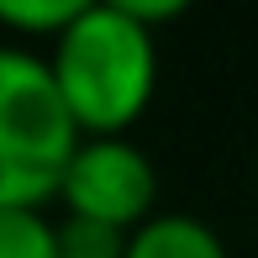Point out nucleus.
Returning <instances> with one entry per match:
<instances>
[{
  "label": "nucleus",
  "instance_id": "obj_1",
  "mask_svg": "<svg viewBox=\"0 0 258 258\" xmlns=\"http://www.w3.org/2000/svg\"><path fill=\"white\" fill-rule=\"evenodd\" d=\"M48 74L79 137H126L158 79L153 32L116 0H85L48 48Z\"/></svg>",
  "mask_w": 258,
  "mask_h": 258
},
{
  "label": "nucleus",
  "instance_id": "obj_2",
  "mask_svg": "<svg viewBox=\"0 0 258 258\" xmlns=\"http://www.w3.org/2000/svg\"><path fill=\"white\" fill-rule=\"evenodd\" d=\"M79 132L69 121L63 100L42 53L0 48V211H42L58 190Z\"/></svg>",
  "mask_w": 258,
  "mask_h": 258
},
{
  "label": "nucleus",
  "instance_id": "obj_3",
  "mask_svg": "<svg viewBox=\"0 0 258 258\" xmlns=\"http://www.w3.org/2000/svg\"><path fill=\"white\" fill-rule=\"evenodd\" d=\"M53 201H63V216L137 232L153 216V201H158L153 158L132 137H79L63 174H58Z\"/></svg>",
  "mask_w": 258,
  "mask_h": 258
},
{
  "label": "nucleus",
  "instance_id": "obj_4",
  "mask_svg": "<svg viewBox=\"0 0 258 258\" xmlns=\"http://www.w3.org/2000/svg\"><path fill=\"white\" fill-rule=\"evenodd\" d=\"M121 258H227V248L206 221L184 216V211H153L126 237Z\"/></svg>",
  "mask_w": 258,
  "mask_h": 258
},
{
  "label": "nucleus",
  "instance_id": "obj_5",
  "mask_svg": "<svg viewBox=\"0 0 258 258\" xmlns=\"http://www.w3.org/2000/svg\"><path fill=\"white\" fill-rule=\"evenodd\" d=\"M126 237L132 232L100 227V221H85V216H58L53 221V258H121Z\"/></svg>",
  "mask_w": 258,
  "mask_h": 258
},
{
  "label": "nucleus",
  "instance_id": "obj_6",
  "mask_svg": "<svg viewBox=\"0 0 258 258\" xmlns=\"http://www.w3.org/2000/svg\"><path fill=\"white\" fill-rule=\"evenodd\" d=\"M85 0H0V27L16 37H58L69 21L79 16Z\"/></svg>",
  "mask_w": 258,
  "mask_h": 258
},
{
  "label": "nucleus",
  "instance_id": "obj_7",
  "mask_svg": "<svg viewBox=\"0 0 258 258\" xmlns=\"http://www.w3.org/2000/svg\"><path fill=\"white\" fill-rule=\"evenodd\" d=\"M0 258H53V216L0 211Z\"/></svg>",
  "mask_w": 258,
  "mask_h": 258
}]
</instances>
